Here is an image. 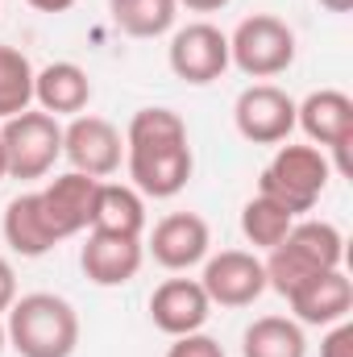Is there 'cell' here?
I'll return each mask as SVG.
<instances>
[{
	"label": "cell",
	"mask_w": 353,
	"mask_h": 357,
	"mask_svg": "<svg viewBox=\"0 0 353 357\" xmlns=\"http://www.w3.org/2000/svg\"><path fill=\"white\" fill-rule=\"evenodd\" d=\"M146 262V245L142 237H117V233H96L88 229V241L80 250V266L96 287H125L137 278V270Z\"/></svg>",
	"instance_id": "9a60e30c"
},
{
	"label": "cell",
	"mask_w": 353,
	"mask_h": 357,
	"mask_svg": "<svg viewBox=\"0 0 353 357\" xmlns=\"http://www.w3.org/2000/svg\"><path fill=\"white\" fill-rule=\"evenodd\" d=\"M167 357H225L220 341L208 337L204 328L200 333H187V337H175V345L167 349Z\"/></svg>",
	"instance_id": "cb8c5ba5"
},
{
	"label": "cell",
	"mask_w": 353,
	"mask_h": 357,
	"mask_svg": "<svg viewBox=\"0 0 353 357\" xmlns=\"http://www.w3.org/2000/svg\"><path fill=\"white\" fill-rule=\"evenodd\" d=\"M287 303L299 324H337V320H350L353 312V282L345 270H324L299 282L287 295Z\"/></svg>",
	"instance_id": "2e32d148"
},
{
	"label": "cell",
	"mask_w": 353,
	"mask_h": 357,
	"mask_svg": "<svg viewBox=\"0 0 353 357\" xmlns=\"http://www.w3.org/2000/svg\"><path fill=\"white\" fill-rule=\"evenodd\" d=\"M96 187H100V178L67 171V175L50 178V183L38 191V212H42V225H46V233L54 237V245L67 241V237H80L84 229H91Z\"/></svg>",
	"instance_id": "30bf717a"
},
{
	"label": "cell",
	"mask_w": 353,
	"mask_h": 357,
	"mask_svg": "<svg viewBox=\"0 0 353 357\" xmlns=\"http://www.w3.org/2000/svg\"><path fill=\"white\" fill-rule=\"evenodd\" d=\"M125 167L129 187H137L146 199H171L191 178V142L187 125L175 108H142L133 112L125 129Z\"/></svg>",
	"instance_id": "6da1fadb"
},
{
	"label": "cell",
	"mask_w": 353,
	"mask_h": 357,
	"mask_svg": "<svg viewBox=\"0 0 353 357\" xmlns=\"http://www.w3.org/2000/svg\"><path fill=\"white\" fill-rule=\"evenodd\" d=\"M341 262H345V237H341L337 225L295 220L291 233L270 250L262 270H266V287H274L287 299L299 282H308L312 274H324V270H341Z\"/></svg>",
	"instance_id": "3957f363"
},
{
	"label": "cell",
	"mask_w": 353,
	"mask_h": 357,
	"mask_svg": "<svg viewBox=\"0 0 353 357\" xmlns=\"http://www.w3.org/2000/svg\"><path fill=\"white\" fill-rule=\"evenodd\" d=\"M229 63L250 79H274L295 63V29L270 13L246 17L229 38Z\"/></svg>",
	"instance_id": "8992f818"
},
{
	"label": "cell",
	"mask_w": 353,
	"mask_h": 357,
	"mask_svg": "<svg viewBox=\"0 0 353 357\" xmlns=\"http://www.w3.org/2000/svg\"><path fill=\"white\" fill-rule=\"evenodd\" d=\"M112 25L129 38H163L179 17V0H108Z\"/></svg>",
	"instance_id": "44dd1931"
},
{
	"label": "cell",
	"mask_w": 353,
	"mask_h": 357,
	"mask_svg": "<svg viewBox=\"0 0 353 357\" xmlns=\"http://www.w3.org/2000/svg\"><path fill=\"white\" fill-rule=\"evenodd\" d=\"M4 241L21 258H42V254L54 250V237L46 233L42 212H38V191H21L17 199H8V208H4Z\"/></svg>",
	"instance_id": "d6986e66"
},
{
	"label": "cell",
	"mask_w": 353,
	"mask_h": 357,
	"mask_svg": "<svg viewBox=\"0 0 353 357\" xmlns=\"http://www.w3.org/2000/svg\"><path fill=\"white\" fill-rule=\"evenodd\" d=\"M320 357H353V324L350 320L333 324V333L320 341Z\"/></svg>",
	"instance_id": "d4e9b609"
},
{
	"label": "cell",
	"mask_w": 353,
	"mask_h": 357,
	"mask_svg": "<svg viewBox=\"0 0 353 357\" xmlns=\"http://www.w3.org/2000/svg\"><path fill=\"white\" fill-rule=\"evenodd\" d=\"M208 245H212V229L195 212H171L150 233V254H154V262L163 270L200 266L208 258Z\"/></svg>",
	"instance_id": "5bb4252c"
},
{
	"label": "cell",
	"mask_w": 353,
	"mask_h": 357,
	"mask_svg": "<svg viewBox=\"0 0 353 357\" xmlns=\"http://www.w3.org/2000/svg\"><path fill=\"white\" fill-rule=\"evenodd\" d=\"M200 287L208 291L212 307H250L254 299H262L266 291V270L262 258L246 254V250H220L212 258H204Z\"/></svg>",
	"instance_id": "7c38bea8"
},
{
	"label": "cell",
	"mask_w": 353,
	"mask_h": 357,
	"mask_svg": "<svg viewBox=\"0 0 353 357\" xmlns=\"http://www.w3.org/2000/svg\"><path fill=\"white\" fill-rule=\"evenodd\" d=\"M38 13H67V8H75V0H29Z\"/></svg>",
	"instance_id": "4316f807"
},
{
	"label": "cell",
	"mask_w": 353,
	"mask_h": 357,
	"mask_svg": "<svg viewBox=\"0 0 353 357\" xmlns=\"http://www.w3.org/2000/svg\"><path fill=\"white\" fill-rule=\"evenodd\" d=\"M241 357H308V337L299 320L262 316L241 333Z\"/></svg>",
	"instance_id": "ffe728a7"
},
{
	"label": "cell",
	"mask_w": 353,
	"mask_h": 357,
	"mask_svg": "<svg viewBox=\"0 0 353 357\" xmlns=\"http://www.w3.org/2000/svg\"><path fill=\"white\" fill-rule=\"evenodd\" d=\"M329 154L316 146H278V154L270 158V167L258 178V195L283 204L291 216H303L316 208V199L329 191Z\"/></svg>",
	"instance_id": "277c9868"
},
{
	"label": "cell",
	"mask_w": 353,
	"mask_h": 357,
	"mask_svg": "<svg viewBox=\"0 0 353 357\" xmlns=\"http://www.w3.org/2000/svg\"><path fill=\"white\" fill-rule=\"evenodd\" d=\"M212 316V299L200 287V278H167L150 295V320L167 337H187L200 333Z\"/></svg>",
	"instance_id": "4fadbf2b"
},
{
	"label": "cell",
	"mask_w": 353,
	"mask_h": 357,
	"mask_svg": "<svg viewBox=\"0 0 353 357\" xmlns=\"http://www.w3.org/2000/svg\"><path fill=\"white\" fill-rule=\"evenodd\" d=\"M8 178V162H4V146H0V183Z\"/></svg>",
	"instance_id": "f546056e"
},
{
	"label": "cell",
	"mask_w": 353,
	"mask_h": 357,
	"mask_svg": "<svg viewBox=\"0 0 353 357\" xmlns=\"http://www.w3.org/2000/svg\"><path fill=\"white\" fill-rule=\"evenodd\" d=\"M167 63L175 71V79L204 88L216 84L229 71V33H220L212 21H191L175 29L171 46H167Z\"/></svg>",
	"instance_id": "ba28073f"
},
{
	"label": "cell",
	"mask_w": 353,
	"mask_h": 357,
	"mask_svg": "<svg viewBox=\"0 0 353 357\" xmlns=\"http://www.w3.org/2000/svg\"><path fill=\"white\" fill-rule=\"evenodd\" d=\"M63 158L71 162V171L91 178H108L121 171L125 162V137L112 121L80 112L71 116V125L63 129Z\"/></svg>",
	"instance_id": "9c48e42d"
},
{
	"label": "cell",
	"mask_w": 353,
	"mask_h": 357,
	"mask_svg": "<svg viewBox=\"0 0 353 357\" xmlns=\"http://www.w3.org/2000/svg\"><path fill=\"white\" fill-rule=\"evenodd\" d=\"M91 229L117 233V237H142L146 233V195L129 183H100L91 204Z\"/></svg>",
	"instance_id": "ac0fdd59"
},
{
	"label": "cell",
	"mask_w": 353,
	"mask_h": 357,
	"mask_svg": "<svg viewBox=\"0 0 353 357\" xmlns=\"http://www.w3.org/2000/svg\"><path fill=\"white\" fill-rule=\"evenodd\" d=\"M4 333L8 349H17L21 357H71L80 349V316L63 295L50 291L13 299Z\"/></svg>",
	"instance_id": "7a4b0ae2"
},
{
	"label": "cell",
	"mask_w": 353,
	"mask_h": 357,
	"mask_svg": "<svg viewBox=\"0 0 353 357\" xmlns=\"http://www.w3.org/2000/svg\"><path fill=\"white\" fill-rule=\"evenodd\" d=\"M0 146H4L8 178H25V183L46 178L63 158V125L42 108H25L0 125Z\"/></svg>",
	"instance_id": "5b68a950"
},
{
	"label": "cell",
	"mask_w": 353,
	"mask_h": 357,
	"mask_svg": "<svg viewBox=\"0 0 353 357\" xmlns=\"http://www.w3.org/2000/svg\"><path fill=\"white\" fill-rule=\"evenodd\" d=\"M295 125L308 133L312 146L333 150V171L337 175H353L350 146H353V100L337 88L312 91L303 104H295Z\"/></svg>",
	"instance_id": "52a82bcc"
},
{
	"label": "cell",
	"mask_w": 353,
	"mask_h": 357,
	"mask_svg": "<svg viewBox=\"0 0 353 357\" xmlns=\"http://www.w3.org/2000/svg\"><path fill=\"white\" fill-rule=\"evenodd\" d=\"M8 349V333H4V320H0V354Z\"/></svg>",
	"instance_id": "4dcf8cb0"
},
{
	"label": "cell",
	"mask_w": 353,
	"mask_h": 357,
	"mask_svg": "<svg viewBox=\"0 0 353 357\" xmlns=\"http://www.w3.org/2000/svg\"><path fill=\"white\" fill-rule=\"evenodd\" d=\"M295 220H299V216H291L283 204H274V199H266V195H254V199L241 208V233H246V241H250L254 250H266V254L291 233Z\"/></svg>",
	"instance_id": "7402d4cb"
},
{
	"label": "cell",
	"mask_w": 353,
	"mask_h": 357,
	"mask_svg": "<svg viewBox=\"0 0 353 357\" xmlns=\"http://www.w3.org/2000/svg\"><path fill=\"white\" fill-rule=\"evenodd\" d=\"M17 299V270L8 258H0V312H8Z\"/></svg>",
	"instance_id": "484cf974"
},
{
	"label": "cell",
	"mask_w": 353,
	"mask_h": 357,
	"mask_svg": "<svg viewBox=\"0 0 353 357\" xmlns=\"http://www.w3.org/2000/svg\"><path fill=\"white\" fill-rule=\"evenodd\" d=\"M33 104V63L17 50L0 42V121L25 112Z\"/></svg>",
	"instance_id": "603a6c76"
},
{
	"label": "cell",
	"mask_w": 353,
	"mask_h": 357,
	"mask_svg": "<svg viewBox=\"0 0 353 357\" xmlns=\"http://www.w3.org/2000/svg\"><path fill=\"white\" fill-rule=\"evenodd\" d=\"M320 8H329V13H350L353 0H320Z\"/></svg>",
	"instance_id": "f1b7e54d"
},
{
	"label": "cell",
	"mask_w": 353,
	"mask_h": 357,
	"mask_svg": "<svg viewBox=\"0 0 353 357\" xmlns=\"http://www.w3.org/2000/svg\"><path fill=\"white\" fill-rule=\"evenodd\" d=\"M33 100L50 116H80L91 104V79L80 63H50L33 71Z\"/></svg>",
	"instance_id": "e0dca14e"
},
{
	"label": "cell",
	"mask_w": 353,
	"mask_h": 357,
	"mask_svg": "<svg viewBox=\"0 0 353 357\" xmlns=\"http://www.w3.org/2000/svg\"><path fill=\"white\" fill-rule=\"evenodd\" d=\"M179 4H187L191 13H220L229 0H179Z\"/></svg>",
	"instance_id": "83f0119b"
},
{
	"label": "cell",
	"mask_w": 353,
	"mask_h": 357,
	"mask_svg": "<svg viewBox=\"0 0 353 357\" xmlns=\"http://www.w3.org/2000/svg\"><path fill=\"white\" fill-rule=\"evenodd\" d=\"M233 125L254 146H278L295 129V100L274 84H254V88H246L237 96Z\"/></svg>",
	"instance_id": "8fae6325"
}]
</instances>
